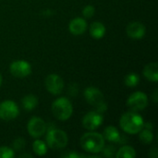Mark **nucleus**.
I'll list each match as a JSON object with an SVG mask.
<instances>
[{"label": "nucleus", "instance_id": "f257e3e1", "mask_svg": "<svg viewBox=\"0 0 158 158\" xmlns=\"http://www.w3.org/2000/svg\"><path fill=\"white\" fill-rule=\"evenodd\" d=\"M80 143L84 151L97 154L103 151L105 147V139L102 134L91 131V132H86L81 136Z\"/></svg>", "mask_w": 158, "mask_h": 158}, {"label": "nucleus", "instance_id": "f03ea898", "mask_svg": "<svg viewBox=\"0 0 158 158\" xmlns=\"http://www.w3.org/2000/svg\"><path fill=\"white\" fill-rule=\"evenodd\" d=\"M143 118L133 111L123 114L119 120L121 129L129 134L139 133L143 128Z\"/></svg>", "mask_w": 158, "mask_h": 158}, {"label": "nucleus", "instance_id": "7ed1b4c3", "mask_svg": "<svg viewBox=\"0 0 158 158\" xmlns=\"http://www.w3.org/2000/svg\"><path fill=\"white\" fill-rule=\"evenodd\" d=\"M52 112L58 120L65 121L69 119L73 113L72 104L66 97L57 98L52 104Z\"/></svg>", "mask_w": 158, "mask_h": 158}, {"label": "nucleus", "instance_id": "20e7f679", "mask_svg": "<svg viewBox=\"0 0 158 158\" xmlns=\"http://www.w3.org/2000/svg\"><path fill=\"white\" fill-rule=\"evenodd\" d=\"M84 97L86 101L95 107L96 111L99 113H104L107 109V106L105 103V97L102 92L95 87H88L84 91Z\"/></svg>", "mask_w": 158, "mask_h": 158}, {"label": "nucleus", "instance_id": "39448f33", "mask_svg": "<svg viewBox=\"0 0 158 158\" xmlns=\"http://www.w3.org/2000/svg\"><path fill=\"white\" fill-rule=\"evenodd\" d=\"M47 145L51 149H63L67 146L69 138L65 131L58 129H49L46 135Z\"/></svg>", "mask_w": 158, "mask_h": 158}, {"label": "nucleus", "instance_id": "423d86ee", "mask_svg": "<svg viewBox=\"0 0 158 158\" xmlns=\"http://www.w3.org/2000/svg\"><path fill=\"white\" fill-rule=\"evenodd\" d=\"M127 106L133 112L143 110L148 106V97L143 92H135L129 96Z\"/></svg>", "mask_w": 158, "mask_h": 158}, {"label": "nucleus", "instance_id": "0eeeda50", "mask_svg": "<svg viewBox=\"0 0 158 158\" xmlns=\"http://www.w3.org/2000/svg\"><path fill=\"white\" fill-rule=\"evenodd\" d=\"M19 110L15 102L6 100L0 103V118L6 121L12 120L19 116Z\"/></svg>", "mask_w": 158, "mask_h": 158}, {"label": "nucleus", "instance_id": "6e6552de", "mask_svg": "<svg viewBox=\"0 0 158 158\" xmlns=\"http://www.w3.org/2000/svg\"><path fill=\"white\" fill-rule=\"evenodd\" d=\"M46 129L47 127L44 120L38 117L31 118L27 125L28 132L32 138H40L45 133Z\"/></svg>", "mask_w": 158, "mask_h": 158}, {"label": "nucleus", "instance_id": "1a4fd4ad", "mask_svg": "<svg viewBox=\"0 0 158 158\" xmlns=\"http://www.w3.org/2000/svg\"><path fill=\"white\" fill-rule=\"evenodd\" d=\"M10 73L16 78H25L31 73V66L25 60H15L9 67Z\"/></svg>", "mask_w": 158, "mask_h": 158}, {"label": "nucleus", "instance_id": "9d476101", "mask_svg": "<svg viewBox=\"0 0 158 158\" xmlns=\"http://www.w3.org/2000/svg\"><path fill=\"white\" fill-rule=\"evenodd\" d=\"M44 84L46 90L54 95L59 94L64 88V81L62 78L57 74L48 75L44 81Z\"/></svg>", "mask_w": 158, "mask_h": 158}, {"label": "nucleus", "instance_id": "9b49d317", "mask_svg": "<svg viewBox=\"0 0 158 158\" xmlns=\"http://www.w3.org/2000/svg\"><path fill=\"white\" fill-rule=\"evenodd\" d=\"M103 116L97 111L88 112L82 118V126L88 131H94L103 123Z\"/></svg>", "mask_w": 158, "mask_h": 158}, {"label": "nucleus", "instance_id": "f8f14e48", "mask_svg": "<svg viewBox=\"0 0 158 158\" xmlns=\"http://www.w3.org/2000/svg\"><path fill=\"white\" fill-rule=\"evenodd\" d=\"M145 26L139 21H133L130 23L127 27V34L129 37L134 40L142 39L145 35Z\"/></svg>", "mask_w": 158, "mask_h": 158}, {"label": "nucleus", "instance_id": "ddd939ff", "mask_svg": "<svg viewBox=\"0 0 158 158\" xmlns=\"http://www.w3.org/2000/svg\"><path fill=\"white\" fill-rule=\"evenodd\" d=\"M69 31L74 35L82 34L87 29V22L82 18H75L73 19L69 25Z\"/></svg>", "mask_w": 158, "mask_h": 158}, {"label": "nucleus", "instance_id": "4468645a", "mask_svg": "<svg viewBox=\"0 0 158 158\" xmlns=\"http://www.w3.org/2000/svg\"><path fill=\"white\" fill-rule=\"evenodd\" d=\"M103 137L105 140H107L111 143H120L121 142V135L118 129L114 126H108L105 129Z\"/></svg>", "mask_w": 158, "mask_h": 158}, {"label": "nucleus", "instance_id": "2eb2a0df", "mask_svg": "<svg viewBox=\"0 0 158 158\" xmlns=\"http://www.w3.org/2000/svg\"><path fill=\"white\" fill-rule=\"evenodd\" d=\"M158 65L156 62L147 64L143 69V75L144 77L151 81L156 82L158 81Z\"/></svg>", "mask_w": 158, "mask_h": 158}, {"label": "nucleus", "instance_id": "dca6fc26", "mask_svg": "<svg viewBox=\"0 0 158 158\" xmlns=\"http://www.w3.org/2000/svg\"><path fill=\"white\" fill-rule=\"evenodd\" d=\"M106 33V27L102 22L94 21L90 26V34L94 39H101Z\"/></svg>", "mask_w": 158, "mask_h": 158}, {"label": "nucleus", "instance_id": "f3484780", "mask_svg": "<svg viewBox=\"0 0 158 158\" xmlns=\"http://www.w3.org/2000/svg\"><path fill=\"white\" fill-rule=\"evenodd\" d=\"M38 103H39L38 98L33 94H28L24 96L21 100L23 108L28 111H31L34 108H36V106H38Z\"/></svg>", "mask_w": 158, "mask_h": 158}, {"label": "nucleus", "instance_id": "a211bd4d", "mask_svg": "<svg viewBox=\"0 0 158 158\" xmlns=\"http://www.w3.org/2000/svg\"><path fill=\"white\" fill-rule=\"evenodd\" d=\"M136 156V152L133 147L129 145L122 146L117 153V158H134Z\"/></svg>", "mask_w": 158, "mask_h": 158}, {"label": "nucleus", "instance_id": "6ab92c4d", "mask_svg": "<svg viewBox=\"0 0 158 158\" xmlns=\"http://www.w3.org/2000/svg\"><path fill=\"white\" fill-rule=\"evenodd\" d=\"M32 149L34 151V153L39 156H43L47 153V146L46 144L40 140H36L33 144H32Z\"/></svg>", "mask_w": 158, "mask_h": 158}, {"label": "nucleus", "instance_id": "aec40b11", "mask_svg": "<svg viewBox=\"0 0 158 158\" xmlns=\"http://www.w3.org/2000/svg\"><path fill=\"white\" fill-rule=\"evenodd\" d=\"M140 141L144 143V144H149L153 142L154 140V134L153 132L151 131V130H148V129H142L140 131Z\"/></svg>", "mask_w": 158, "mask_h": 158}, {"label": "nucleus", "instance_id": "412c9836", "mask_svg": "<svg viewBox=\"0 0 158 158\" xmlns=\"http://www.w3.org/2000/svg\"><path fill=\"white\" fill-rule=\"evenodd\" d=\"M124 82H125L126 86H128V87H135L140 82V77L138 74H135V73L128 74L125 77Z\"/></svg>", "mask_w": 158, "mask_h": 158}, {"label": "nucleus", "instance_id": "4be33fe9", "mask_svg": "<svg viewBox=\"0 0 158 158\" xmlns=\"http://www.w3.org/2000/svg\"><path fill=\"white\" fill-rule=\"evenodd\" d=\"M15 156L14 151L8 147H0V158H13Z\"/></svg>", "mask_w": 158, "mask_h": 158}, {"label": "nucleus", "instance_id": "5701e85b", "mask_svg": "<svg viewBox=\"0 0 158 158\" xmlns=\"http://www.w3.org/2000/svg\"><path fill=\"white\" fill-rule=\"evenodd\" d=\"M26 142L22 138H18L13 142V148L15 151H21L25 147Z\"/></svg>", "mask_w": 158, "mask_h": 158}, {"label": "nucleus", "instance_id": "b1692460", "mask_svg": "<svg viewBox=\"0 0 158 158\" xmlns=\"http://www.w3.org/2000/svg\"><path fill=\"white\" fill-rule=\"evenodd\" d=\"M94 12H95V8H94V6H91V5L86 6L82 9V15L85 18H92L94 15Z\"/></svg>", "mask_w": 158, "mask_h": 158}, {"label": "nucleus", "instance_id": "393cba45", "mask_svg": "<svg viewBox=\"0 0 158 158\" xmlns=\"http://www.w3.org/2000/svg\"><path fill=\"white\" fill-rule=\"evenodd\" d=\"M63 156L69 158H78L81 157V155H78V154L75 153V152H71V153H69V154H67V155H65V156Z\"/></svg>", "mask_w": 158, "mask_h": 158}, {"label": "nucleus", "instance_id": "a878e982", "mask_svg": "<svg viewBox=\"0 0 158 158\" xmlns=\"http://www.w3.org/2000/svg\"><path fill=\"white\" fill-rule=\"evenodd\" d=\"M153 99H154V102H155V103L157 102V90H155V92H154V94H153Z\"/></svg>", "mask_w": 158, "mask_h": 158}, {"label": "nucleus", "instance_id": "bb28decb", "mask_svg": "<svg viewBox=\"0 0 158 158\" xmlns=\"http://www.w3.org/2000/svg\"><path fill=\"white\" fill-rule=\"evenodd\" d=\"M19 157H31V155H21V156H19Z\"/></svg>", "mask_w": 158, "mask_h": 158}, {"label": "nucleus", "instance_id": "cd10ccee", "mask_svg": "<svg viewBox=\"0 0 158 158\" xmlns=\"http://www.w3.org/2000/svg\"><path fill=\"white\" fill-rule=\"evenodd\" d=\"M1 83H2V77H1V74H0V86H1Z\"/></svg>", "mask_w": 158, "mask_h": 158}]
</instances>
